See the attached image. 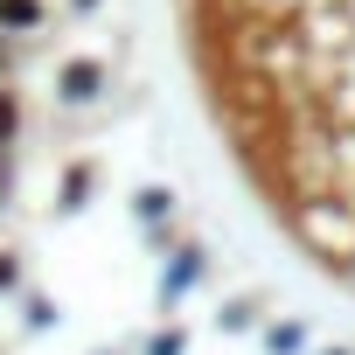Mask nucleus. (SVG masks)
I'll use <instances>...</instances> for the list:
<instances>
[{"label": "nucleus", "mask_w": 355, "mask_h": 355, "mask_svg": "<svg viewBox=\"0 0 355 355\" xmlns=\"http://www.w3.org/2000/svg\"><path fill=\"white\" fill-rule=\"evenodd\" d=\"M119 209L279 348L355 355V0H77Z\"/></svg>", "instance_id": "nucleus-1"}]
</instances>
